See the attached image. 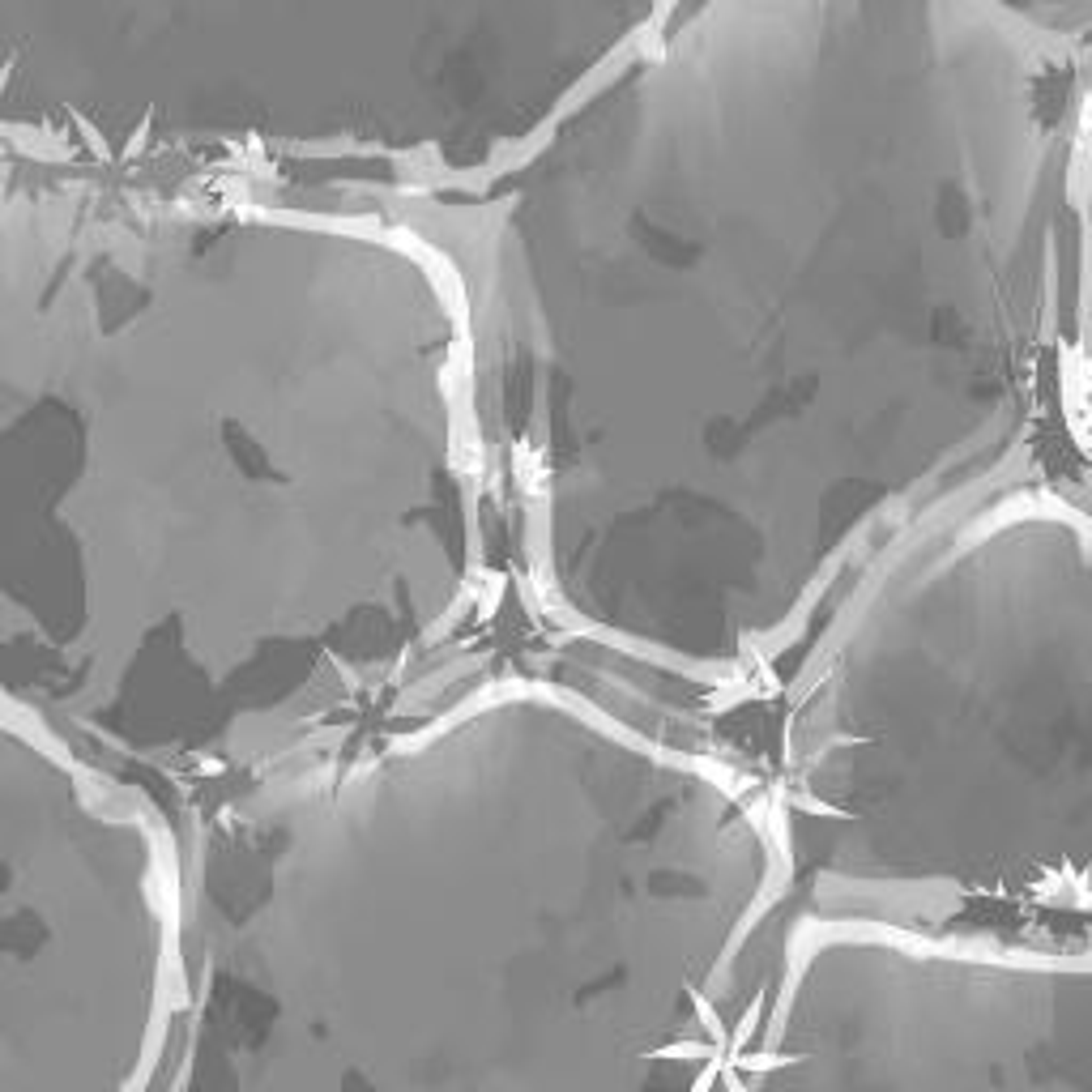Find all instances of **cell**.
Here are the masks:
<instances>
[{
    "instance_id": "6da1fadb",
    "label": "cell",
    "mask_w": 1092,
    "mask_h": 1092,
    "mask_svg": "<svg viewBox=\"0 0 1092 1092\" xmlns=\"http://www.w3.org/2000/svg\"><path fill=\"white\" fill-rule=\"evenodd\" d=\"M1075 43L999 0H683L453 239L512 568L773 674L999 457L1058 342Z\"/></svg>"
},
{
    "instance_id": "7a4b0ae2",
    "label": "cell",
    "mask_w": 1092,
    "mask_h": 1092,
    "mask_svg": "<svg viewBox=\"0 0 1092 1092\" xmlns=\"http://www.w3.org/2000/svg\"><path fill=\"white\" fill-rule=\"evenodd\" d=\"M500 538L427 231L0 171V704L201 815L453 649Z\"/></svg>"
},
{
    "instance_id": "3957f363",
    "label": "cell",
    "mask_w": 1092,
    "mask_h": 1092,
    "mask_svg": "<svg viewBox=\"0 0 1092 1092\" xmlns=\"http://www.w3.org/2000/svg\"><path fill=\"white\" fill-rule=\"evenodd\" d=\"M790 918L760 781L491 683L192 819L158 1092H730Z\"/></svg>"
},
{
    "instance_id": "277c9868",
    "label": "cell",
    "mask_w": 1092,
    "mask_h": 1092,
    "mask_svg": "<svg viewBox=\"0 0 1092 1092\" xmlns=\"http://www.w3.org/2000/svg\"><path fill=\"white\" fill-rule=\"evenodd\" d=\"M794 918L1092 956V500L926 525L811 657L764 785Z\"/></svg>"
},
{
    "instance_id": "5b68a950",
    "label": "cell",
    "mask_w": 1092,
    "mask_h": 1092,
    "mask_svg": "<svg viewBox=\"0 0 1092 1092\" xmlns=\"http://www.w3.org/2000/svg\"><path fill=\"white\" fill-rule=\"evenodd\" d=\"M683 0H0V171L474 192Z\"/></svg>"
},
{
    "instance_id": "8992f818",
    "label": "cell",
    "mask_w": 1092,
    "mask_h": 1092,
    "mask_svg": "<svg viewBox=\"0 0 1092 1092\" xmlns=\"http://www.w3.org/2000/svg\"><path fill=\"white\" fill-rule=\"evenodd\" d=\"M180 837L0 704V1092H158Z\"/></svg>"
},
{
    "instance_id": "52a82bcc",
    "label": "cell",
    "mask_w": 1092,
    "mask_h": 1092,
    "mask_svg": "<svg viewBox=\"0 0 1092 1092\" xmlns=\"http://www.w3.org/2000/svg\"><path fill=\"white\" fill-rule=\"evenodd\" d=\"M730 1092H1092V956L790 918Z\"/></svg>"
},
{
    "instance_id": "ba28073f",
    "label": "cell",
    "mask_w": 1092,
    "mask_h": 1092,
    "mask_svg": "<svg viewBox=\"0 0 1092 1092\" xmlns=\"http://www.w3.org/2000/svg\"><path fill=\"white\" fill-rule=\"evenodd\" d=\"M1058 295V363H1063V393L1071 440L1080 448L1092 478V86L1080 94L1067 150L1063 180V278Z\"/></svg>"
},
{
    "instance_id": "9c48e42d",
    "label": "cell",
    "mask_w": 1092,
    "mask_h": 1092,
    "mask_svg": "<svg viewBox=\"0 0 1092 1092\" xmlns=\"http://www.w3.org/2000/svg\"><path fill=\"white\" fill-rule=\"evenodd\" d=\"M999 5H1007L1011 13H1020V18L1046 26L1071 43L1084 30H1092V0H999Z\"/></svg>"
}]
</instances>
